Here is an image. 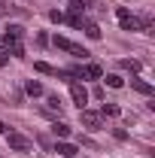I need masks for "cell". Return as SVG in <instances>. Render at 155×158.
<instances>
[{
	"instance_id": "d6986e66",
	"label": "cell",
	"mask_w": 155,
	"mask_h": 158,
	"mask_svg": "<svg viewBox=\"0 0 155 158\" xmlns=\"http://www.w3.org/2000/svg\"><path fill=\"white\" fill-rule=\"evenodd\" d=\"M49 106H52V110H61V98L58 94H49Z\"/></svg>"
},
{
	"instance_id": "4fadbf2b",
	"label": "cell",
	"mask_w": 155,
	"mask_h": 158,
	"mask_svg": "<svg viewBox=\"0 0 155 158\" xmlns=\"http://www.w3.org/2000/svg\"><path fill=\"white\" fill-rule=\"evenodd\" d=\"M34 70H37V73H46V76H55V67H52V64H46V61H37V64H34Z\"/></svg>"
},
{
	"instance_id": "3957f363",
	"label": "cell",
	"mask_w": 155,
	"mask_h": 158,
	"mask_svg": "<svg viewBox=\"0 0 155 158\" xmlns=\"http://www.w3.org/2000/svg\"><path fill=\"white\" fill-rule=\"evenodd\" d=\"M116 15H119V24H122V31H140V24H137V19L128 12V6H119Z\"/></svg>"
},
{
	"instance_id": "52a82bcc",
	"label": "cell",
	"mask_w": 155,
	"mask_h": 158,
	"mask_svg": "<svg viewBox=\"0 0 155 158\" xmlns=\"http://www.w3.org/2000/svg\"><path fill=\"white\" fill-rule=\"evenodd\" d=\"M3 49H6L9 55H15V58H24V46H21V40H9V43H3Z\"/></svg>"
},
{
	"instance_id": "5bb4252c",
	"label": "cell",
	"mask_w": 155,
	"mask_h": 158,
	"mask_svg": "<svg viewBox=\"0 0 155 158\" xmlns=\"http://www.w3.org/2000/svg\"><path fill=\"white\" fill-rule=\"evenodd\" d=\"M122 110H119L116 103H103V110H100V116H110V118H116Z\"/></svg>"
},
{
	"instance_id": "277c9868",
	"label": "cell",
	"mask_w": 155,
	"mask_h": 158,
	"mask_svg": "<svg viewBox=\"0 0 155 158\" xmlns=\"http://www.w3.org/2000/svg\"><path fill=\"white\" fill-rule=\"evenodd\" d=\"M70 98H73V103H76L79 110H85V103H88V91H85L82 82H70Z\"/></svg>"
},
{
	"instance_id": "6da1fadb",
	"label": "cell",
	"mask_w": 155,
	"mask_h": 158,
	"mask_svg": "<svg viewBox=\"0 0 155 158\" xmlns=\"http://www.w3.org/2000/svg\"><path fill=\"white\" fill-rule=\"evenodd\" d=\"M52 46H55V49H61V52L76 55V58H88V52H85L82 46H76V43H70L67 37H52Z\"/></svg>"
},
{
	"instance_id": "ac0fdd59",
	"label": "cell",
	"mask_w": 155,
	"mask_h": 158,
	"mask_svg": "<svg viewBox=\"0 0 155 158\" xmlns=\"http://www.w3.org/2000/svg\"><path fill=\"white\" fill-rule=\"evenodd\" d=\"M107 85H110V88H122V85H125V79L113 73V76H107Z\"/></svg>"
},
{
	"instance_id": "9a60e30c",
	"label": "cell",
	"mask_w": 155,
	"mask_h": 158,
	"mask_svg": "<svg viewBox=\"0 0 155 158\" xmlns=\"http://www.w3.org/2000/svg\"><path fill=\"white\" fill-rule=\"evenodd\" d=\"M67 24H73V27H82V24H85V19H82L79 12H70V15H67Z\"/></svg>"
},
{
	"instance_id": "7a4b0ae2",
	"label": "cell",
	"mask_w": 155,
	"mask_h": 158,
	"mask_svg": "<svg viewBox=\"0 0 155 158\" xmlns=\"http://www.w3.org/2000/svg\"><path fill=\"white\" fill-rule=\"evenodd\" d=\"M6 143H9L12 152H31V149H34V143L24 137V134H19V131H9V134H6Z\"/></svg>"
},
{
	"instance_id": "8992f818",
	"label": "cell",
	"mask_w": 155,
	"mask_h": 158,
	"mask_svg": "<svg viewBox=\"0 0 155 158\" xmlns=\"http://www.w3.org/2000/svg\"><path fill=\"white\" fill-rule=\"evenodd\" d=\"M55 152H58V155H64V158H73V155H79V146H73V143H67V140H58Z\"/></svg>"
},
{
	"instance_id": "e0dca14e",
	"label": "cell",
	"mask_w": 155,
	"mask_h": 158,
	"mask_svg": "<svg viewBox=\"0 0 155 158\" xmlns=\"http://www.w3.org/2000/svg\"><path fill=\"white\" fill-rule=\"evenodd\" d=\"M85 34H88V37H91V40H100V27L88 21V24H85Z\"/></svg>"
},
{
	"instance_id": "44dd1931",
	"label": "cell",
	"mask_w": 155,
	"mask_h": 158,
	"mask_svg": "<svg viewBox=\"0 0 155 158\" xmlns=\"http://www.w3.org/2000/svg\"><path fill=\"white\" fill-rule=\"evenodd\" d=\"M3 64H9V52H6V49H0V67H3Z\"/></svg>"
},
{
	"instance_id": "ffe728a7",
	"label": "cell",
	"mask_w": 155,
	"mask_h": 158,
	"mask_svg": "<svg viewBox=\"0 0 155 158\" xmlns=\"http://www.w3.org/2000/svg\"><path fill=\"white\" fill-rule=\"evenodd\" d=\"M49 19H52V21H58V24H61V21H64V15H61L58 9H52V12H49Z\"/></svg>"
},
{
	"instance_id": "7402d4cb",
	"label": "cell",
	"mask_w": 155,
	"mask_h": 158,
	"mask_svg": "<svg viewBox=\"0 0 155 158\" xmlns=\"http://www.w3.org/2000/svg\"><path fill=\"white\" fill-rule=\"evenodd\" d=\"M0 134H6V125H3V122H0Z\"/></svg>"
},
{
	"instance_id": "7c38bea8",
	"label": "cell",
	"mask_w": 155,
	"mask_h": 158,
	"mask_svg": "<svg viewBox=\"0 0 155 158\" xmlns=\"http://www.w3.org/2000/svg\"><path fill=\"white\" fill-rule=\"evenodd\" d=\"M24 91H27V94H31V98H40V94H43V85H40L37 79H31V82H27V85H24Z\"/></svg>"
},
{
	"instance_id": "5b68a950",
	"label": "cell",
	"mask_w": 155,
	"mask_h": 158,
	"mask_svg": "<svg viewBox=\"0 0 155 158\" xmlns=\"http://www.w3.org/2000/svg\"><path fill=\"white\" fill-rule=\"evenodd\" d=\"M79 116H82V125L85 128H100V122H103V116L94 113V110H79Z\"/></svg>"
},
{
	"instance_id": "30bf717a",
	"label": "cell",
	"mask_w": 155,
	"mask_h": 158,
	"mask_svg": "<svg viewBox=\"0 0 155 158\" xmlns=\"http://www.w3.org/2000/svg\"><path fill=\"white\" fill-rule=\"evenodd\" d=\"M131 88H134V91H140V94H152V85H149V82H146V79H131Z\"/></svg>"
},
{
	"instance_id": "8fae6325",
	"label": "cell",
	"mask_w": 155,
	"mask_h": 158,
	"mask_svg": "<svg viewBox=\"0 0 155 158\" xmlns=\"http://www.w3.org/2000/svg\"><path fill=\"white\" fill-rule=\"evenodd\" d=\"M52 134H55L58 140H67V137H70V125H64V122H55V125H52Z\"/></svg>"
},
{
	"instance_id": "2e32d148",
	"label": "cell",
	"mask_w": 155,
	"mask_h": 158,
	"mask_svg": "<svg viewBox=\"0 0 155 158\" xmlns=\"http://www.w3.org/2000/svg\"><path fill=\"white\" fill-rule=\"evenodd\" d=\"M122 67H125V70H131V73H140V61H131V58H125V61H122Z\"/></svg>"
},
{
	"instance_id": "ba28073f",
	"label": "cell",
	"mask_w": 155,
	"mask_h": 158,
	"mask_svg": "<svg viewBox=\"0 0 155 158\" xmlns=\"http://www.w3.org/2000/svg\"><path fill=\"white\" fill-rule=\"evenodd\" d=\"M21 37H24V27H21V24H9L6 34H3V43H9V40H21Z\"/></svg>"
},
{
	"instance_id": "9c48e42d",
	"label": "cell",
	"mask_w": 155,
	"mask_h": 158,
	"mask_svg": "<svg viewBox=\"0 0 155 158\" xmlns=\"http://www.w3.org/2000/svg\"><path fill=\"white\" fill-rule=\"evenodd\" d=\"M82 76L85 79H100L103 76V67L100 64H88V67H82Z\"/></svg>"
}]
</instances>
